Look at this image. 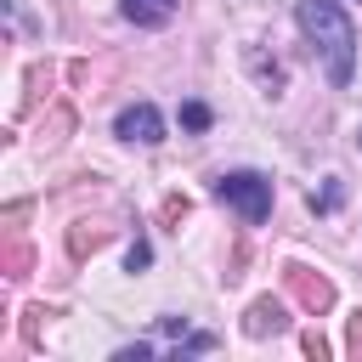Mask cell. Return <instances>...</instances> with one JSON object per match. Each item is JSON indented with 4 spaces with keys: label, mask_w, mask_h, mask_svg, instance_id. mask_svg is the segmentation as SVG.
<instances>
[{
    "label": "cell",
    "mask_w": 362,
    "mask_h": 362,
    "mask_svg": "<svg viewBox=\"0 0 362 362\" xmlns=\"http://www.w3.org/2000/svg\"><path fill=\"white\" fill-rule=\"evenodd\" d=\"M147 260H153V249H147V243H130V255H124V266H130V272H141Z\"/></svg>",
    "instance_id": "ba28073f"
},
{
    "label": "cell",
    "mask_w": 362,
    "mask_h": 362,
    "mask_svg": "<svg viewBox=\"0 0 362 362\" xmlns=\"http://www.w3.org/2000/svg\"><path fill=\"white\" fill-rule=\"evenodd\" d=\"M294 17L305 28V40H311V51H317V62L328 74V85L345 90L351 74H356V23L345 17V6L339 0H300Z\"/></svg>",
    "instance_id": "6da1fadb"
},
{
    "label": "cell",
    "mask_w": 362,
    "mask_h": 362,
    "mask_svg": "<svg viewBox=\"0 0 362 362\" xmlns=\"http://www.w3.org/2000/svg\"><path fill=\"white\" fill-rule=\"evenodd\" d=\"M311 204H317V209H334V204H339V181H328V187H322V198H311Z\"/></svg>",
    "instance_id": "9c48e42d"
},
{
    "label": "cell",
    "mask_w": 362,
    "mask_h": 362,
    "mask_svg": "<svg viewBox=\"0 0 362 362\" xmlns=\"http://www.w3.org/2000/svg\"><path fill=\"white\" fill-rule=\"evenodd\" d=\"M215 198H221L226 209H238L249 226H260V221L272 215V175H260V170H226V175L215 181Z\"/></svg>",
    "instance_id": "7a4b0ae2"
},
{
    "label": "cell",
    "mask_w": 362,
    "mask_h": 362,
    "mask_svg": "<svg viewBox=\"0 0 362 362\" xmlns=\"http://www.w3.org/2000/svg\"><path fill=\"white\" fill-rule=\"evenodd\" d=\"M119 11H124V23H136V28H164V23L175 17V0H119Z\"/></svg>",
    "instance_id": "277c9868"
},
{
    "label": "cell",
    "mask_w": 362,
    "mask_h": 362,
    "mask_svg": "<svg viewBox=\"0 0 362 362\" xmlns=\"http://www.w3.org/2000/svg\"><path fill=\"white\" fill-rule=\"evenodd\" d=\"M209 124H215V113H209L204 102H181V130L198 136V130H209Z\"/></svg>",
    "instance_id": "8992f818"
},
{
    "label": "cell",
    "mask_w": 362,
    "mask_h": 362,
    "mask_svg": "<svg viewBox=\"0 0 362 362\" xmlns=\"http://www.w3.org/2000/svg\"><path fill=\"white\" fill-rule=\"evenodd\" d=\"M204 351H215V334H181L175 339V356H204Z\"/></svg>",
    "instance_id": "52a82bcc"
},
{
    "label": "cell",
    "mask_w": 362,
    "mask_h": 362,
    "mask_svg": "<svg viewBox=\"0 0 362 362\" xmlns=\"http://www.w3.org/2000/svg\"><path fill=\"white\" fill-rule=\"evenodd\" d=\"M113 136H124V141H141V147H158V141H164V113H158L153 102H130V107H119V119H113Z\"/></svg>",
    "instance_id": "3957f363"
},
{
    "label": "cell",
    "mask_w": 362,
    "mask_h": 362,
    "mask_svg": "<svg viewBox=\"0 0 362 362\" xmlns=\"http://www.w3.org/2000/svg\"><path fill=\"white\" fill-rule=\"evenodd\" d=\"M283 322H288V317H283V305H272V300H260V305L249 311V334H266V328L277 334Z\"/></svg>",
    "instance_id": "5b68a950"
}]
</instances>
